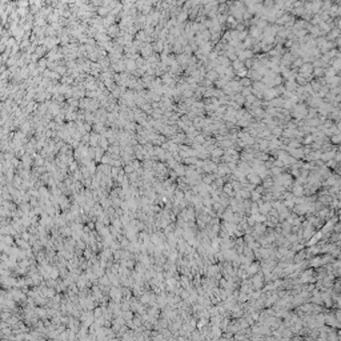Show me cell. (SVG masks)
I'll use <instances>...</instances> for the list:
<instances>
[{
	"instance_id": "obj_1",
	"label": "cell",
	"mask_w": 341,
	"mask_h": 341,
	"mask_svg": "<svg viewBox=\"0 0 341 341\" xmlns=\"http://www.w3.org/2000/svg\"><path fill=\"white\" fill-rule=\"evenodd\" d=\"M333 141H335V143H339V141H340V136H335V137H333Z\"/></svg>"
}]
</instances>
